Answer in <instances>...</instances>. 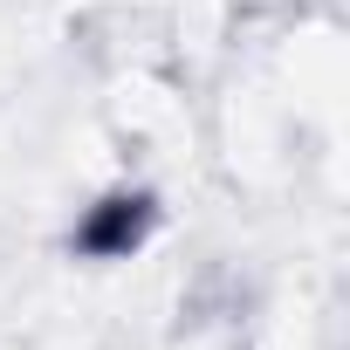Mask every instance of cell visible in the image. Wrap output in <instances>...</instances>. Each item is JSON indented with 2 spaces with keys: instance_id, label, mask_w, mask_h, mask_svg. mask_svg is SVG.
Instances as JSON below:
<instances>
[{
  "instance_id": "1",
  "label": "cell",
  "mask_w": 350,
  "mask_h": 350,
  "mask_svg": "<svg viewBox=\"0 0 350 350\" xmlns=\"http://www.w3.org/2000/svg\"><path fill=\"white\" fill-rule=\"evenodd\" d=\"M151 227H158V206H151V193H137V186H117V193H103L83 220H76V254H90V261H124V254H137L144 241H151Z\"/></svg>"
}]
</instances>
